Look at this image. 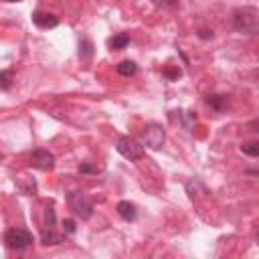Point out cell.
Returning <instances> with one entry per match:
<instances>
[{"instance_id": "6da1fadb", "label": "cell", "mask_w": 259, "mask_h": 259, "mask_svg": "<svg viewBox=\"0 0 259 259\" xmlns=\"http://www.w3.org/2000/svg\"><path fill=\"white\" fill-rule=\"evenodd\" d=\"M233 28L243 34H255L259 30V12L255 6H241L233 10Z\"/></svg>"}, {"instance_id": "7a4b0ae2", "label": "cell", "mask_w": 259, "mask_h": 259, "mask_svg": "<svg viewBox=\"0 0 259 259\" xmlns=\"http://www.w3.org/2000/svg\"><path fill=\"white\" fill-rule=\"evenodd\" d=\"M4 243L8 249L12 251H24L26 247H30L34 243V237L30 231L26 229H20V227H10L6 233H4Z\"/></svg>"}, {"instance_id": "3957f363", "label": "cell", "mask_w": 259, "mask_h": 259, "mask_svg": "<svg viewBox=\"0 0 259 259\" xmlns=\"http://www.w3.org/2000/svg\"><path fill=\"white\" fill-rule=\"evenodd\" d=\"M67 202H69L71 210L75 212V217H79L81 221H87V219L93 217V202H91V198H89L87 194L75 190V192L69 194Z\"/></svg>"}, {"instance_id": "277c9868", "label": "cell", "mask_w": 259, "mask_h": 259, "mask_svg": "<svg viewBox=\"0 0 259 259\" xmlns=\"http://www.w3.org/2000/svg\"><path fill=\"white\" fill-rule=\"evenodd\" d=\"M115 148H117V152H119L125 160H140V158L144 156V146H142L136 138H132V136H121V138L117 140Z\"/></svg>"}, {"instance_id": "5b68a950", "label": "cell", "mask_w": 259, "mask_h": 259, "mask_svg": "<svg viewBox=\"0 0 259 259\" xmlns=\"http://www.w3.org/2000/svg\"><path fill=\"white\" fill-rule=\"evenodd\" d=\"M142 142H144V146H148L152 150H160L164 146V142H166L164 127L158 125V123H148L144 127V132H142Z\"/></svg>"}, {"instance_id": "8992f818", "label": "cell", "mask_w": 259, "mask_h": 259, "mask_svg": "<svg viewBox=\"0 0 259 259\" xmlns=\"http://www.w3.org/2000/svg\"><path fill=\"white\" fill-rule=\"evenodd\" d=\"M30 164L38 170H53L55 168V156L47 150H34L30 156Z\"/></svg>"}, {"instance_id": "52a82bcc", "label": "cell", "mask_w": 259, "mask_h": 259, "mask_svg": "<svg viewBox=\"0 0 259 259\" xmlns=\"http://www.w3.org/2000/svg\"><path fill=\"white\" fill-rule=\"evenodd\" d=\"M32 22L38 28H55L59 24V18L53 12H45V10H34L32 12Z\"/></svg>"}, {"instance_id": "ba28073f", "label": "cell", "mask_w": 259, "mask_h": 259, "mask_svg": "<svg viewBox=\"0 0 259 259\" xmlns=\"http://www.w3.org/2000/svg\"><path fill=\"white\" fill-rule=\"evenodd\" d=\"M186 194L190 196V200H200V198L206 196L208 192H206V188H204V184H202L200 180L190 178V180L186 182Z\"/></svg>"}, {"instance_id": "9c48e42d", "label": "cell", "mask_w": 259, "mask_h": 259, "mask_svg": "<svg viewBox=\"0 0 259 259\" xmlns=\"http://www.w3.org/2000/svg\"><path fill=\"white\" fill-rule=\"evenodd\" d=\"M117 214H119L123 221H127V223L136 221V206H134V202H130V200L117 202Z\"/></svg>"}, {"instance_id": "30bf717a", "label": "cell", "mask_w": 259, "mask_h": 259, "mask_svg": "<svg viewBox=\"0 0 259 259\" xmlns=\"http://www.w3.org/2000/svg\"><path fill=\"white\" fill-rule=\"evenodd\" d=\"M40 241H42V245H61L65 241V235L55 233V229H45Z\"/></svg>"}, {"instance_id": "8fae6325", "label": "cell", "mask_w": 259, "mask_h": 259, "mask_svg": "<svg viewBox=\"0 0 259 259\" xmlns=\"http://www.w3.org/2000/svg\"><path fill=\"white\" fill-rule=\"evenodd\" d=\"M206 103H208L214 111H223V109L229 105V99H227V95H217V93H214V95H208V97H206Z\"/></svg>"}, {"instance_id": "7c38bea8", "label": "cell", "mask_w": 259, "mask_h": 259, "mask_svg": "<svg viewBox=\"0 0 259 259\" xmlns=\"http://www.w3.org/2000/svg\"><path fill=\"white\" fill-rule=\"evenodd\" d=\"M127 42H130V36L125 32H119V34H115V36L109 38V49L111 51H119V49H125Z\"/></svg>"}, {"instance_id": "4fadbf2b", "label": "cell", "mask_w": 259, "mask_h": 259, "mask_svg": "<svg viewBox=\"0 0 259 259\" xmlns=\"http://www.w3.org/2000/svg\"><path fill=\"white\" fill-rule=\"evenodd\" d=\"M91 57H93V45H91V40L89 38H81V42H79V59L81 61H91Z\"/></svg>"}, {"instance_id": "5bb4252c", "label": "cell", "mask_w": 259, "mask_h": 259, "mask_svg": "<svg viewBox=\"0 0 259 259\" xmlns=\"http://www.w3.org/2000/svg\"><path fill=\"white\" fill-rule=\"evenodd\" d=\"M136 71H138V65H136L134 61H121V63L117 65V73L123 75V77H130V75H134Z\"/></svg>"}, {"instance_id": "9a60e30c", "label": "cell", "mask_w": 259, "mask_h": 259, "mask_svg": "<svg viewBox=\"0 0 259 259\" xmlns=\"http://www.w3.org/2000/svg\"><path fill=\"white\" fill-rule=\"evenodd\" d=\"M12 79H14V73L12 71H0V89H10L12 87Z\"/></svg>"}, {"instance_id": "2e32d148", "label": "cell", "mask_w": 259, "mask_h": 259, "mask_svg": "<svg viewBox=\"0 0 259 259\" xmlns=\"http://www.w3.org/2000/svg\"><path fill=\"white\" fill-rule=\"evenodd\" d=\"M241 152L247 154V156H251V158H257V156H259V144H255V142L243 144V146H241Z\"/></svg>"}, {"instance_id": "e0dca14e", "label": "cell", "mask_w": 259, "mask_h": 259, "mask_svg": "<svg viewBox=\"0 0 259 259\" xmlns=\"http://www.w3.org/2000/svg\"><path fill=\"white\" fill-rule=\"evenodd\" d=\"M101 170H103V166L89 164V162H83V164L79 166V172H81V174H97V172H101Z\"/></svg>"}, {"instance_id": "ac0fdd59", "label": "cell", "mask_w": 259, "mask_h": 259, "mask_svg": "<svg viewBox=\"0 0 259 259\" xmlns=\"http://www.w3.org/2000/svg\"><path fill=\"white\" fill-rule=\"evenodd\" d=\"M55 223H57L55 210H53L51 206H47V208H45V229H55Z\"/></svg>"}, {"instance_id": "d6986e66", "label": "cell", "mask_w": 259, "mask_h": 259, "mask_svg": "<svg viewBox=\"0 0 259 259\" xmlns=\"http://www.w3.org/2000/svg\"><path fill=\"white\" fill-rule=\"evenodd\" d=\"M164 77L166 79H170V81H174V79H178L180 77V69L178 67H164Z\"/></svg>"}, {"instance_id": "ffe728a7", "label": "cell", "mask_w": 259, "mask_h": 259, "mask_svg": "<svg viewBox=\"0 0 259 259\" xmlns=\"http://www.w3.org/2000/svg\"><path fill=\"white\" fill-rule=\"evenodd\" d=\"M75 229H77V227H75V221H73V219H65V221H63V231H65V235H73Z\"/></svg>"}, {"instance_id": "44dd1931", "label": "cell", "mask_w": 259, "mask_h": 259, "mask_svg": "<svg viewBox=\"0 0 259 259\" xmlns=\"http://www.w3.org/2000/svg\"><path fill=\"white\" fill-rule=\"evenodd\" d=\"M154 4L158 8H176L178 6V0H154Z\"/></svg>"}, {"instance_id": "7402d4cb", "label": "cell", "mask_w": 259, "mask_h": 259, "mask_svg": "<svg viewBox=\"0 0 259 259\" xmlns=\"http://www.w3.org/2000/svg\"><path fill=\"white\" fill-rule=\"evenodd\" d=\"M198 36L204 38V40H206V38H212V30H208V28H200V30H198Z\"/></svg>"}, {"instance_id": "603a6c76", "label": "cell", "mask_w": 259, "mask_h": 259, "mask_svg": "<svg viewBox=\"0 0 259 259\" xmlns=\"http://www.w3.org/2000/svg\"><path fill=\"white\" fill-rule=\"evenodd\" d=\"M6 2H20V0H6Z\"/></svg>"}]
</instances>
